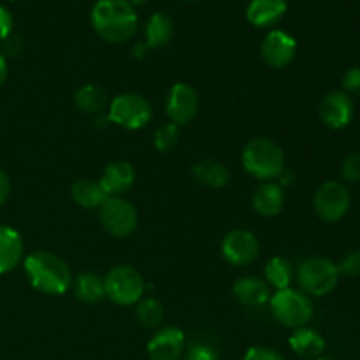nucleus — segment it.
I'll use <instances>...</instances> for the list:
<instances>
[{
	"mask_svg": "<svg viewBox=\"0 0 360 360\" xmlns=\"http://www.w3.org/2000/svg\"><path fill=\"white\" fill-rule=\"evenodd\" d=\"M108 116L112 125L125 130H141L153 118V108L144 95L125 91L109 102Z\"/></svg>",
	"mask_w": 360,
	"mask_h": 360,
	"instance_id": "obj_7",
	"label": "nucleus"
},
{
	"mask_svg": "<svg viewBox=\"0 0 360 360\" xmlns=\"http://www.w3.org/2000/svg\"><path fill=\"white\" fill-rule=\"evenodd\" d=\"M288 345L297 357L304 360H316L326 352V340L322 334L308 326L294 329L292 336L288 338Z\"/></svg>",
	"mask_w": 360,
	"mask_h": 360,
	"instance_id": "obj_19",
	"label": "nucleus"
},
{
	"mask_svg": "<svg viewBox=\"0 0 360 360\" xmlns=\"http://www.w3.org/2000/svg\"><path fill=\"white\" fill-rule=\"evenodd\" d=\"M243 360H287V359L283 357V354L274 350V348L264 347V345H255V347H250L248 350L245 352Z\"/></svg>",
	"mask_w": 360,
	"mask_h": 360,
	"instance_id": "obj_32",
	"label": "nucleus"
},
{
	"mask_svg": "<svg viewBox=\"0 0 360 360\" xmlns=\"http://www.w3.org/2000/svg\"><path fill=\"white\" fill-rule=\"evenodd\" d=\"M221 257L236 267H245L255 262L260 255V241L246 229H234L221 239Z\"/></svg>",
	"mask_w": 360,
	"mask_h": 360,
	"instance_id": "obj_10",
	"label": "nucleus"
},
{
	"mask_svg": "<svg viewBox=\"0 0 360 360\" xmlns=\"http://www.w3.org/2000/svg\"><path fill=\"white\" fill-rule=\"evenodd\" d=\"M98 181L108 197H123L136 183V169L127 160L111 162L104 167Z\"/></svg>",
	"mask_w": 360,
	"mask_h": 360,
	"instance_id": "obj_15",
	"label": "nucleus"
},
{
	"mask_svg": "<svg viewBox=\"0 0 360 360\" xmlns=\"http://www.w3.org/2000/svg\"><path fill=\"white\" fill-rule=\"evenodd\" d=\"M2 44H4V49H0V51L7 56H18L25 48L23 39L18 37V35H14V34H11L9 37L2 42Z\"/></svg>",
	"mask_w": 360,
	"mask_h": 360,
	"instance_id": "obj_35",
	"label": "nucleus"
},
{
	"mask_svg": "<svg viewBox=\"0 0 360 360\" xmlns=\"http://www.w3.org/2000/svg\"><path fill=\"white\" fill-rule=\"evenodd\" d=\"M129 2L132 7H139V6H144L146 2H150V0H129Z\"/></svg>",
	"mask_w": 360,
	"mask_h": 360,
	"instance_id": "obj_38",
	"label": "nucleus"
},
{
	"mask_svg": "<svg viewBox=\"0 0 360 360\" xmlns=\"http://www.w3.org/2000/svg\"><path fill=\"white\" fill-rule=\"evenodd\" d=\"M341 84H343L345 94L360 95V67H350V69L343 74Z\"/></svg>",
	"mask_w": 360,
	"mask_h": 360,
	"instance_id": "obj_33",
	"label": "nucleus"
},
{
	"mask_svg": "<svg viewBox=\"0 0 360 360\" xmlns=\"http://www.w3.org/2000/svg\"><path fill=\"white\" fill-rule=\"evenodd\" d=\"M23 238L16 229L0 225V274L13 271L23 260Z\"/></svg>",
	"mask_w": 360,
	"mask_h": 360,
	"instance_id": "obj_20",
	"label": "nucleus"
},
{
	"mask_svg": "<svg viewBox=\"0 0 360 360\" xmlns=\"http://www.w3.org/2000/svg\"><path fill=\"white\" fill-rule=\"evenodd\" d=\"M74 295L84 304H95L105 297L104 278L95 273H81L72 280Z\"/></svg>",
	"mask_w": 360,
	"mask_h": 360,
	"instance_id": "obj_24",
	"label": "nucleus"
},
{
	"mask_svg": "<svg viewBox=\"0 0 360 360\" xmlns=\"http://www.w3.org/2000/svg\"><path fill=\"white\" fill-rule=\"evenodd\" d=\"M7 79V58L2 51H0V86L6 83Z\"/></svg>",
	"mask_w": 360,
	"mask_h": 360,
	"instance_id": "obj_37",
	"label": "nucleus"
},
{
	"mask_svg": "<svg viewBox=\"0 0 360 360\" xmlns=\"http://www.w3.org/2000/svg\"><path fill=\"white\" fill-rule=\"evenodd\" d=\"M183 2H199V0H183Z\"/></svg>",
	"mask_w": 360,
	"mask_h": 360,
	"instance_id": "obj_40",
	"label": "nucleus"
},
{
	"mask_svg": "<svg viewBox=\"0 0 360 360\" xmlns=\"http://www.w3.org/2000/svg\"><path fill=\"white\" fill-rule=\"evenodd\" d=\"M172 35H174V23H172L171 16L160 13V11L151 14L146 23V28H144V44H146V48H164V46L171 42Z\"/></svg>",
	"mask_w": 360,
	"mask_h": 360,
	"instance_id": "obj_22",
	"label": "nucleus"
},
{
	"mask_svg": "<svg viewBox=\"0 0 360 360\" xmlns=\"http://www.w3.org/2000/svg\"><path fill=\"white\" fill-rule=\"evenodd\" d=\"M179 143V127L176 123L169 122L158 127L153 134V146L157 148L160 153H167L176 144Z\"/></svg>",
	"mask_w": 360,
	"mask_h": 360,
	"instance_id": "obj_28",
	"label": "nucleus"
},
{
	"mask_svg": "<svg viewBox=\"0 0 360 360\" xmlns=\"http://www.w3.org/2000/svg\"><path fill=\"white\" fill-rule=\"evenodd\" d=\"M165 111L169 120L178 127L192 122L199 112V94L188 83H174L167 94Z\"/></svg>",
	"mask_w": 360,
	"mask_h": 360,
	"instance_id": "obj_12",
	"label": "nucleus"
},
{
	"mask_svg": "<svg viewBox=\"0 0 360 360\" xmlns=\"http://www.w3.org/2000/svg\"><path fill=\"white\" fill-rule=\"evenodd\" d=\"M98 220L109 236L122 239L136 232L139 213L125 197H108V200L98 210Z\"/></svg>",
	"mask_w": 360,
	"mask_h": 360,
	"instance_id": "obj_8",
	"label": "nucleus"
},
{
	"mask_svg": "<svg viewBox=\"0 0 360 360\" xmlns=\"http://www.w3.org/2000/svg\"><path fill=\"white\" fill-rule=\"evenodd\" d=\"M186 360H221L217 348L204 341H195L186 350Z\"/></svg>",
	"mask_w": 360,
	"mask_h": 360,
	"instance_id": "obj_30",
	"label": "nucleus"
},
{
	"mask_svg": "<svg viewBox=\"0 0 360 360\" xmlns=\"http://www.w3.org/2000/svg\"><path fill=\"white\" fill-rule=\"evenodd\" d=\"M269 306L274 320L287 329L306 327L315 313L311 297L292 287L274 292L269 299Z\"/></svg>",
	"mask_w": 360,
	"mask_h": 360,
	"instance_id": "obj_4",
	"label": "nucleus"
},
{
	"mask_svg": "<svg viewBox=\"0 0 360 360\" xmlns=\"http://www.w3.org/2000/svg\"><path fill=\"white\" fill-rule=\"evenodd\" d=\"M192 176L197 183L207 188H225L231 181V171L221 162L213 160V158H204L197 164L192 165Z\"/></svg>",
	"mask_w": 360,
	"mask_h": 360,
	"instance_id": "obj_21",
	"label": "nucleus"
},
{
	"mask_svg": "<svg viewBox=\"0 0 360 360\" xmlns=\"http://www.w3.org/2000/svg\"><path fill=\"white\" fill-rule=\"evenodd\" d=\"M11 193V181H9V176L4 169H0V206H4V202L7 200Z\"/></svg>",
	"mask_w": 360,
	"mask_h": 360,
	"instance_id": "obj_36",
	"label": "nucleus"
},
{
	"mask_svg": "<svg viewBox=\"0 0 360 360\" xmlns=\"http://www.w3.org/2000/svg\"><path fill=\"white\" fill-rule=\"evenodd\" d=\"M338 274L343 278H357L360 276V250L348 252L347 255L341 257L340 262L336 264Z\"/></svg>",
	"mask_w": 360,
	"mask_h": 360,
	"instance_id": "obj_29",
	"label": "nucleus"
},
{
	"mask_svg": "<svg viewBox=\"0 0 360 360\" xmlns=\"http://www.w3.org/2000/svg\"><path fill=\"white\" fill-rule=\"evenodd\" d=\"M243 169L259 181H276L285 171V153L271 137H253L241 151Z\"/></svg>",
	"mask_w": 360,
	"mask_h": 360,
	"instance_id": "obj_3",
	"label": "nucleus"
},
{
	"mask_svg": "<svg viewBox=\"0 0 360 360\" xmlns=\"http://www.w3.org/2000/svg\"><path fill=\"white\" fill-rule=\"evenodd\" d=\"M105 297L118 306H136L143 299L146 283L139 271L129 264H118L105 273Z\"/></svg>",
	"mask_w": 360,
	"mask_h": 360,
	"instance_id": "obj_5",
	"label": "nucleus"
},
{
	"mask_svg": "<svg viewBox=\"0 0 360 360\" xmlns=\"http://www.w3.org/2000/svg\"><path fill=\"white\" fill-rule=\"evenodd\" d=\"M232 294L248 308H260L271 299V287L259 276H243L232 285Z\"/></svg>",
	"mask_w": 360,
	"mask_h": 360,
	"instance_id": "obj_18",
	"label": "nucleus"
},
{
	"mask_svg": "<svg viewBox=\"0 0 360 360\" xmlns=\"http://www.w3.org/2000/svg\"><path fill=\"white\" fill-rule=\"evenodd\" d=\"M72 200L83 210H101L102 204L108 200V193L102 188L98 179L83 178L77 179L70 190Z\"/></svg>",
	"mask_w": 360,
	"mask_h": 360,
	"instance_id": "obj_23",
	"label": "nucleus"
},
{
	"mask_svg": "<svg viewBox=\"0 0 360 360\" xmlns=\"http://www.w3.org/2000/svg\"><path fill=\"white\" fill-rule=\"evenodd\" d=\"M186 338L179 327H162L148 341V359L150 360H179L185 350Z\"/></svg>",
	"mask_w": 360,
	"mask_h": 360,
	"instance_id": "obj_14",
	"label": "nucleus"
},
{
	"mask_svg": "<svg viewBox=\"0 0 360 360\" xmlns=\"http://www.w3.org/2000/svg\"><path fill=\"white\" fill-rule=\"evenodd\" d=\"M350 192L340 181H326L313 195V210L326 224H336L350 210Z\"/></svg>",
	"mask_w": 360,
	"mask_h": 360,
	"instance_id": "obj_9",
	"label": "nucleus"
},
{
	"mask_svg": "<svg viewBox=\"0 0 360 360\" xmlns=\"http://www.w3.org/2000/svg\"><path fill=\"white\" fill-rule=\"evenodd\" d=\"M252 207L264 218H273L283 211L285 188L278 181H264L252 195Z\"/></svg>",
	"mask_w": 360,
	"mask_h": 360,
	"instance_id": "obj_16",
	"label": "nucleus"
},
{
	"mask_svg": "<svg viewBox=\"0 0 360 360\" xmlns=\"http://www.w3.org/2000/svg\"><path fill=\"white\" fill-rule=\"evenodd\" d=\"M74 104L79 111L86 112V115H102L108 109L109 101L105 91L97 84H83L74 91Z\"/></svg>",
	"mask_w": 360,
	"mask_h": 360,
	"instance_id": "obj_25",
	"label": "nucleus"
},
{
	"mask_svg": "<svg viewBox=\"0 0 360 360\" xmlns=\"http://www.w3.org/2000/svg\"><path fill=\"white\" fill-rule=\"evenodd\" d=\"M287 9V0H250L246 20L257 28H269L280 23Z\"/></svg>",
	"mask_w": 360,
	"mask_h": 360,
	"instance_id": "obj_17",
	"label": "nucleus"
},
{
	"mask_svg": "<svg viewBox=\"0 0 360 360\" xmlns=\"http://www.w3.org/2000/svg\"><path fill=\"white\" fill-rule=\"evenodd\" d=\"M316 360H334V359H330V357H323V355H322V357H319Z\"/></svg>",
	"mask_w": 360,
	"mask_h": 360,
	"instance_id": "obj_39",
	"label": "nucleus"
},
{
	"mask_svg": "<svg viewBox=\"0 0 360 360\" xmlns=\"http://www.w3.org/2000/svg\"><path fill=\"white\" fill-rule=\"evenodd\" d=\"M13 14L7 7L0 6V42L6 41L11 34H13Z\"/></svg>",
	"mask_w": 360,
	"mask_h": 360,
	"instance_id": "obj_34",
	"label": "nucleus"
},
{
	"mask_svg": "<svg viewBox=\"0 0 360 360\" xmlns=\"http://www.w3.org/2000/svg\"><path fill=\"white\" fill-rule=\"evenodd\" d=\"M354 111V101L345 91H329L319 105L320 120L327 129L333 130H341L350 125Z\"/></svg>",
	"mask_w": 360,
	"mask_h": 360,
	"instance_id": "obj_13",
	"label": "nucleus"
},
{
	"mask_svg": "<svg viewBox=\"0 0 360 360\" xmlns=\"http://www.w3.org/2000/svg\"><path fill=\"white\" fill-rule=\"evenodd\" d=\"M297 283L309 297H323L336 288L340 281L336 264L326 257H309L297 267Z\"/></svg>",
	"mask_w": 360,
	"mask_h": 360,
	"instance_id": "obj_6",
	"label": "nucleus"
},
{
	"mask_svg": "<svg viewBox=\"0 0 360 360\" xmlns=\"http://www.w3.org/2000/svg\"><path fill=\"white\" fill-rule=\"evenodd\" d=\"M25 274L35 290L46 295H62L72 287L69 264L48 250H35L23 259Z\"/></svg>",
	"mask_w": 360,
	"mask_h": 360,
	"instance_id": "obj_2",
	"label": "nucleus"
},
{
	"mask_svg": "<svg viewBox=\"0 0 360 360\" xmlns=\"http://www.w3.org/2000/svg\"><path fill=\"white\" fill-rule=\"evenodd\" d=\"M294 274L290 260H287L285 257H273L267 260L266 267H264V281L274 290L290 288Z\"/></svg>",
	"mask_w": 360,
	"mask_h": 360,
	"instance_id": "obj_26",
	"label": "nucleus"
},
{
	"mask_svg": "<svg viewBox=\"0 0 360 360\" xmlns=\"http://www.w3.org/2000/svg\"><path fill=\"white\" fill-rule=\"evenodd\" d=\"M90 21L98 37L122 44L136 35L139 18L129 0H98L91 9Z\"/></svg>",
	"mask_w": 360,
	"mask_h": 360,
	"instance_id": "obj_1",
	"label": "nucleus"
},
{
	"mask_svg": "<svg viewBox=\"0 0 360 360\" xmlns=\"http://www.w3.org/2000/svg\"><path fill=\"white\" fill-rule=\"evenodd\" d=\"M297 55V41L288 32L274 28L260 42V58L271 69H285Z\"/></svg>",
	"mask_w": 360,
	"mask_h": 360,
	"instance_id": "obj_11",
	"label": "nucleus"
},
{
	"mask_svg": "<svg viewBox=\"0 0 360 360\" xmlns=\"http://www.w3.org/2000/svg\"><path fill=\"white\" fill-rule=\"evenodd\" d=\"M341 178L348 183L360 181V153H350L341 164Z\"/></svg>",
	"mask_w": 360,
	"mask_h": 360,
	"instance_id": "obj_31",
	"label": "nucleus"
},
{
	"mask_svg": "<svg viewBox=\"0 0 360 360\" xmlns=\"http://www.w3.org/2000/svg\"><path fill=\"white\" fill-rule=\"evenodd\" d=\"M164 306L155 297H143L136 304V319L144 329H157L164 322Z\"/></svg>",
	"mask_w": 360,
	"mask_h": 360,
	"instance_id": "obj_27",
	"label": "nucleus"
}]
</instances>
